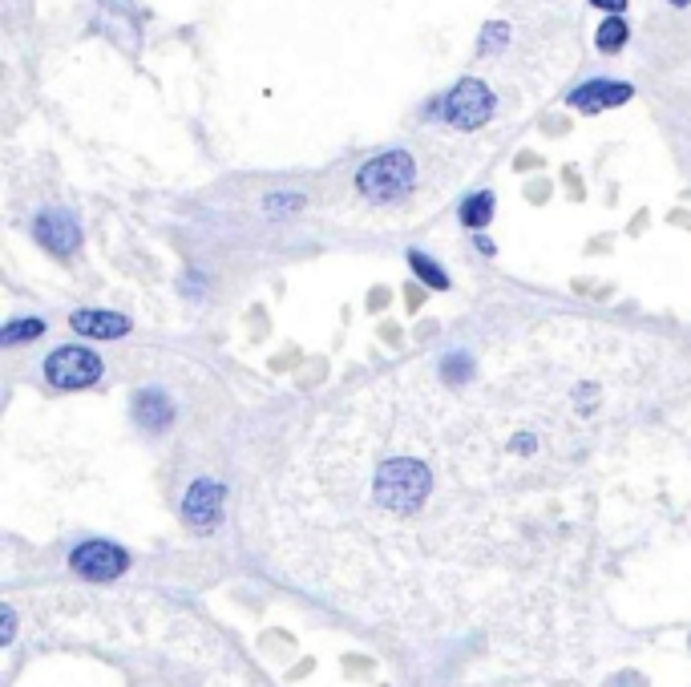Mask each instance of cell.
<instances>
[{
    "instance_id": "6da1fadb",
    "label": "cell",
    "mask_w": 691,
    "mask_h": 687,
    "mask_svg": "<svg viewBox=\"0 0 691 687\" xmlns=\"http://www.w3.org/2000/svg\"><path fill=\"white\" fill-rule=\"evenodd\" d=\"M417 182V162L405 150H392V154H376L372 162L360 166L356 174V190L364 194L368 203H392V199H405Z\"/></svg>"
},
{
    "instance_id": "7a4b0ae2",
    "label": "cell",
    "mask_w": 691,
    "mask_h": 687,
    "mask_svg": "<svg viewBox=\"0 0 691 687\" xmlns=\"http://www.w3.org/2000/svg\"><path fill=\"white\" fill-rule=\"evenodd\" d=\"M437 114L449 126H457V130H481L493 118V93L485 89V81L465 77V81L453 85V93L437 106Z\"/></svg>"
},
{
    "instance_id": "3957f363",
    "label": "cell",
    "mask_w": 691,
    "mask_h": 687,
    "mask_svg": "<svg viewBox=\"0 0 691 687\" xmlns=\"http://www.w3.org/2000/svg\"><path fill=\"white\" fill-rule=\"evenodd\" d=\"M45 380L61 392L89 388V384L102 380V356L89 352V348H57L45 360Z\"/></svg>"
},
{
    "instance_id": "277c9868",
    "label": "cell",
    "mask_w": 691,
    "mask_h": 687,
    "mask_svg": "<svg viewBox=\"0 0 691 687\" xmlns=\"http://www.w3.org/2000/svg\"><path fill=\"white\" fill-rule=\"evenodd\" d=\"M69 566L81 578H118L130 566V554L122 546H114V542H81L69 554Z\"/></svg>"
},
{
    "instance_id": "5b68a950",
    "label": "cell",
    "mask_w": 691,
    "mask_h": 687,
    "mask_svg": "<svg viewBox=\"0 0 691 687\" xmlns=\"http://www.w3.org/2000/svg\"><path fill=\"white\" fill-rule=\"evenodd\" d=\"M33 235H37V243H41L49 255H57V259H69V255L77 251V243H81L77 223H73L65 211H45V215L33 223Z\"/></svg>"
},
{
    "instance_id": "8992f818",
    "label": "cell",
    "mask_w": 691,
    "mask_h": 687,
    "mask_svg": "<svg viewBox=\"0 0 691 687\" xmlns=\"http://www.w3.org/2000/svg\"><path fill=\"white\" fill-rule=\"evenodd\" d=\"M219 506H223V485L219 481H194L186 502H182V514L190 526L211 530L219 522Z\"/></svg>"
},
{
    "instance_id": "52a82bcc",
    "label": "cell",
    "mask_w": 691,
    "mask_h": 687,
    "mask_svg": "<svg viewBox=\"0 0 691 687\" xmlns=\"http://www.w3.org/2000/svg\"><path fill=\"white\" fill-rule=\"evenodd\" d=\"M631 97V85H615V81H590L582 89L570 93V106L582 110V114H599L607 106H623Z\"/></svg>"
},
{
    "instance_id": "ba28073f",
    "label": "cell",
    "mask_w": 691,
    "mask_h": 687,
    "mask_svg": "<svg viewBox=\"0 0 691 687\" xmlns=\"http://www.w3.org/2000/svg\"><path fill=\"white\" fill-rule=\"evenodd\" d=\"M69 324H73V332L93 336V340H118L130 332V320L118 312H73Z\"/></svg>"
},
{
    "instance_id": "9c48e42d",
    "label": "cell",
    "mask_w": 691,
    "mask_h": 687,
    "mask_svg": "<svg viewBox=\"0 0 691 687\" xmlns=\"http://www.w3.org/2000/svg\"><path fill=\"white\" fill-rule=\"evenodd\" d=\"M134 417H138L142 429H166L170 417H174V405H170L166 392H158V388H142L138 397H134Z\"/></svg>"
},
{
    "instance_id": "30bf717a",
    "label": "cell",
    "mask_w": 691,
    "mask_h": 687,
    "mask_svg": "<svg viewBox=\"0 0 691 687\" xmlns=\"http://www.w3.org/2000/svg\"><path fill=\"white\" fill-rule=\"evenodd\" d=\"M489 219H493V194H473V199L461 207V223L473 231H481Z\"/></svg>"
},
{
    "instance_id": "8fae6325",
    "label": "cell",
    "mask_w": 691,
    "mask_h": 687,
    "mask_svg": "<svg viewBox=\"0 0 691 687\" xmlns=\"http://www.w3.org/2000/svg\"><path fill=\"white\" fill-rule=\"evenodd\" d=\"M41 332H45V320H13L5 332H0V344L13 348V344H21V340H37Z\"/></svg>"
},
{
    "instance_id": "7c38bea8",
    "label": "cell",
    "mask_w": 691,
    "mask_h": 687,
    "mask_svg": "<svg viewBox=\"0 0 691 687\" xmlns=\"http://www.w3.org/2000/svg\"><path fill=\"white\" fill-rule=\"evenodd\" d=\"M409 263H413V271H417V275H421V279H425L429 287H437V291H441V287H449V279H445V271H441V267H437V263H433L429 255H421V251H413V255H409Z\"/></svg>"
},
{
    "instance_id": "4fadbf2b",
    "label": "cell",
    "mask_w": 691,
    "mask_h": 687,
    "mask_svg": "<svg viewBox=\"0 0 691 687\" xmlns=\"http://www.w3.org/2000/svg\"><path fill=\"white\" fill-rule=\"evenodd\" d=\"M623 41H627V25H623V21H607V25L599 29V49H603V53L623 49Z\"/></svg>"
},
{
    "instance_id": "5bb4252c",
    "label": "cell",
    "mask_w": 691,
    "mask_h": 687,
    "mask_svg": "<svg viewBox=\"0 0 691 687\" xmlns=\"http://www.w3.org/2000/svg\"><path fill=\"white\" fill-rule=\"evenodd\" d=\"M590 5H599V9H607V13H623L627 0H590Z\"/></svg>"
},
{
    "instance_id": "9a60e30c",
    "label": "cell",
    "mask_w": 691,
    "mask_h": 687,
    "mask_svg": "<svg viewBox=\"0 0 691 687\" xmlns=\"http://www.w3.org/2000/svg\"><path fill=\"white\" fill-rule=\"evenodd\" d=\"M671 5H687V0H671Z\"/></svg>"
}]
</instances>
